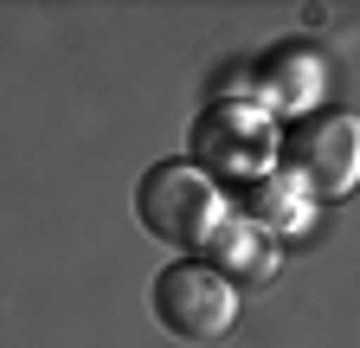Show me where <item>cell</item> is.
<instances>
[{"mask_svg":"<svg viewBox=\"0 0 360 348\" xmlns=\"http://www.w3.org/2000/svg\"><path fill=\"white\" fill-rule=\"evenodd\" d=\"M135 220L161 245H206L212 226L225 220V194L193 161H155L142 181H135Z\"/></svg>","mask_w":360,"mask_h":348,"instance_id":"cell-1","label":"cell"},{"mask_svg":"<svg viewBox=\"0 0 360 348\" xmlns=\"http://www.w3.org/2000/svg\"><path fill=\"white\" fill-rule=\"evenodd\" d=\"M148 310L174 342H219L238 323V284H225L206 258H174L148 284Z\"/></svg>","mask_w":360,"mask_h":348,"instance_id":"cell-2","label":"cell"},{"mask_svg":"<svg viewBox=\"0 0 360 348\" xmlns=\"http://www.w3.org/2000/svg\"><path fill=\"white\" fill-rule=\"evenodd\" d=\"M277 161V136L251 104H219L193 123V168L206 181H264Z\"/></svg>","mask_w":360,"mask_h":348,"instance_id":"cell-3","label":"cell"},{"mask_svg":"<svg viewBox=\"0 0 360 348\" xmlns=\"http://www.w3.org/2000/svg\"><path fill=\"white\" fill-rule=\"evenodd\" d=\"M277 155L290 161V181L309 200H341L360 174V129L347 116H315V123L290 129L277 142Z\"/></svg>","mask_w":360,"mask_h":348,"instance_id":"cell-4","label":"cell"},{"mask_svg":"<svg viewBox=\"0 0 360 348\" xmlns=\"http://www.w3.org/2000/svg\"><path fill=\"white\" fill-rule=\"evenodd\" d=\"M257 77H264V104H270V110H283V116H302L315 97H322V58L302 52V46L270 52Z\"/></svg>","mask_w":360,"mask_h":348,"instance_id":"cell-5","label":"cell"},{"mask_svg":"<svg viewBox=\"0 0 360 348\" xmlns=\"http://www.w3.org/2000/svg\"><path fill=\"white\" fill-rule=\"evenodd\" d=\"M245 206H251L257 232H277V239H296V232H309V220H315V200L290 181V174H264V181H251Z\"/></svg>","mask_w":360,"mask_h":348,"instance_id":"cell-6","label":"cell"}]
</instances>
